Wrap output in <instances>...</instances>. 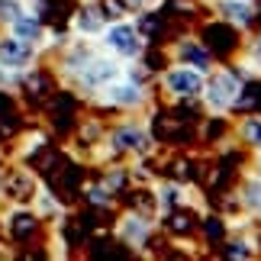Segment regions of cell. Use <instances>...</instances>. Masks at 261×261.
Segmentation results:
<instances>
[{
	"instance_id": "2e32d148",
	"label": "cell",
	"mask_w": 261,
	"mask_h": 261,
	"mask_svg": "<svg viewBox=\"0 0 261 261\" xmlns=\"http://www.w3.org/2000/svg\"><path fill=\"white\" fill-rule=\"evenodd\" d=\"M229 248H226V255L229 258H252L255 255V242H252V239H248V236H242V239H229V242H226Z\"/></svg>"
},
{
	"instance_id": "9c48e42d",
	"label": "cell",
	"mask_w": 261,
	"mask_h": 261,
	"mask_svg": "<svg viewBox=\"0 0 261 261\" xmlns=\"http://www.w3.org/2000/svg\"><path fill=\"white\" fill-rule=\"evenodd\" d=\"M33 58H36V45H29L16 36L0 39V65L13 68V71H26V68L33 65Z\"/></svg>"
},
{
	"instance_id": "3957f363",
	"label": "cell",
	"mask_w": 261,
	"mask_h": 261,
	"mask_svg": "<svg viewBox=\"0 0 261 261\" xmlns=\"http://www.w3.org/2000/svg\"><path fill=\"white\" fill-rule=\"evenodd\" d=\"M203 84H206L203 71H197L190 65H180V62L168 65L162 71V77H158V87L171 100H200L203 97Z\"/></svg>"
},
{
	"instance_id": "e0dca14e",
	"label": "cell",
	"mask_w": 261,
	"mask_h": 261,
	"mask_svg": "<svg viewBox=\"0 0 261 261\" xmlns=\"http://www.w3.org/2000/svg\"><path fill=\"white\" fill-rule=\"evenodd\" d=\"M26 10H23V0H0V23H13L16 16H23Z\"/></svg>"
},
{
	"instance_id": "ba28073f",
	"label": "cell",
	"mask_w": 261,
	"mask_h": 261,
	"mask_svg": "<svg viewBox=\"0 0 261 261\" xmlns=\"http://www.w3.org/2000/svg\"><path fill=\"white\" fill-rule=\"evenodd\" d=\"M213 10L223 23L236 26V29H248L258 16L255 0H213Z\"/></svg>"
},
{
	"instance_id": "d6986e66",
	"label": "cell",
	"mask_w": 261,
	"mask_h": 261,
	"mask_svg": "<svg viewBox=\"0 0 261 261\" xmlns=\"http://www.w3.org/2000/svg\"><path fill=\"white\" fill-rule=\"evenodd\" d=\"M126 4L133 7V10H155L162 0H126Z\"/></svg>"
},
{
	"instance_id": "5b68a950",
	"label": "cell",
	"mask_w": 261,
	"mask_h": 261,
	"mask_svg": "<svg viewBox=\"0 0 261 261\" xmlns=\"http://www.w3.org/2000/svg\"><path fill=\"white\" fill-rule=\"evenodd\" d=\"M123 71L126 68L119 65V58L116 55H100V52H94L87 58V62L81 65V71H77L71 81L81 87V90H100V87H107L110 81H116V77H123Z\"/></svg>"
},
{
	"instance_id": "8992f818",
	"label": "cell",
	"mask_w": 261,
	"mask_h": 261,
	"mask_svg": "<svg viewBox=\"0 0 261 261\" xmlns=\"http://www.w3.org/2000/svg\"><path fill=\"white\" fill-rule=\"evenodd\" d=\"M110 148L113 152H126V155H148L152 152V133H148L145 123L139 119H129V123H119L113 133H110Z\"/></svg>"
},
{
	"instance_id": "5bb4252c",
	"label": "cell",
	"mask_w": 261,
	"mask_h": 261,
	"mask_svg": "<svg viewBox=\"0 0 261 261\" xmlns=\"http://www.w3.org/2000/svg\"><path fill=\"white\" fill-rule=\"evenodd\" d=\"M236 139L252 152H261V116H242L236 126Z\"/></svg>"
},
{
	"instance_id": "7c38bea8",
	"label": "cell",
	"mask_w": 261,
	"mask_h": 261,
	"mask_svg": "<svg viewBox=\"0 0 261 261\" xmlns=\"http://www.w3.org/2000/svg\"><path fill=\"white\" fill-rule=\"evenodd\" d=\"M10 29V36H16V39H23V42H29V45H42L45 42V29H42V23H39V19L36 16H16L13 19V23H10L7 26Z\"/></svg>"
},
{
	"instance_id": "277c9868",
	"label": "cell",
	"mask_w": 261,
	"mask_h": 261,
	"mask_svg": "<svg viewBox=\"0 0 261 261\" xmlns=\"http://www.w3.org/2000/svg\"><path fill=\"white\" fill-rule=\"evenodd\" d=\"M148 84L145 81H136V77H129L123 71V77H116V81H110L107 87L97 90V100L107 107H116V110H142L148 103Z\"/></svg>"
},
{
	"instance_id": "7a4b0ae2",
	"label": "cell",
	"mask_w": 261,
	"mask_h": 261,
	"mask_svg": "<svg viewBox=\"0 0 261 261\" xmlns=\"http://www.w3.org/2000/svg\"><path fill=\"white\" fill-rule=\"evenodd\" d=\"M103 39V52L116 55L119 62H139V58L145 55V36L142 29L136 23H129V19H113V23H107V29L100 33Z\"/></svg>"
},
{
	"instance_id": "9a60e30c",
	"label": "cell",
	"mask_w": 261,
	"mask_h": 261,
	"mask_svg": "<svg viewBox=\"0 0 261 261\" xmlns=\"http://www.w3.org/2000/svg\"><path fill=\"white\" fill-rule=\"evenodd\" d=\"M155 200H158V206H162L165 213H171L174 206L184 203V187H180V184H162L158 194H155Z\"/></svg>"
},
{
	"instance_id": "4fadbf2b",
	"label": "cell",
	"mask_w": 261,
	"mask_h": 261,
	"mask_svg": "<svg viewBox=\"0 0 261 261\" xmlns=\"http://www.w3.org/2000/svg\"><path fill=\"white\" fill-rule=\"evenodd\" d=\"M107 29V13L100 7H84L74 16V33L77 36H100Z\"/></svg>"
},
{
	"instance_id": "ffe728a7",
	"label": "cell",
	"mask_w": 261,
	"mask_h": 261,
	"mask_svg": "<svg viewBox=\"0 0 261 261\" xmlns=\"http://www.w3.org/2000/svg\"><path fill=\"white\" fill-rule=\"evenodd\" d=\"M258 174H261V152H258Z\"/></svg>"
},
{
	"instance_id": "ac0fdd59",
	"label": "cell",
	"mask_w": 261,
	"mask_h": 261,
	"mask_svg": "<svg viewBox=\"0 0 261 261\" xmlns=\"http://www.w3.org/2000/svg\"><path fill=\"white\" fill-rule=\"evenodd\" d=\"M245 55L252 58V62H258V65H261V33H258L255 39H248V45H245Z\"/></svg>"
},
{
	"instance_id": "30bf717a",
	"label": "cell",
	"mask_w": 261,
	"mask_h": 261,
	"mask_svg": "<svg viewBox=\"0 0 261 261\" xmlns=\"http://www.w3.org/2000/svg\"><path fill=\"white\" fill-rule=\"evenodd\" d=\"M119 239L129 245V248H145L148 239H152V219L142 216V213H126L116 226Z\"/></svg>"
},
{
	"instance_id": "6da1fadb",
	"label": "cell",
	"mask_w": 261,
	"mask_h": 261,
	"mask_svg": "<svg viewBox=\"0 0 261 261\" xmlns=\"http://www.w3.org/2000/svg\"><path fill=\"white\" fill-rule=\"evenodd\" d=\"M245 90V77L229 65H219L206 74V84H203V107L210 110L213 116H226L229 110L239 107V97Z\"/></svg>"
},
{
	"instance_id": "52a82bcc",
	"label": "cell",
	"mask_w": 261,
	"mask_h": 261,
	"mask_svg": "<svg viewBox=\"0 0 261 261\" xmlns=\"http://www.w3.org/2000/svg\"><path fill=\"white\" fill-rule=\"evenodd\" d=\"M171 58H174V62H180V65L197 68V71H203V74H210V71L216 68L213 52H210V45H206V42H200V39H194V36L177 39L174 48H171Z\"/></svg>"
},
{
	"instance_id": "8fae6325",
	"label": "cell",
	"mask_w": 261,
	"mask_h": 261,
	"mask_svg": "<svg viewBox=\"0 0 261 261\" xmlns=\"http://www.w3.org/2000/svg\"><path fill=\"white\" fill-rule=\"evenodd\" d=\"M236 197H239V206H242L248 216L261 219V174H248V177H242V184H239Z\"/></svg>"
}]
</instances>
